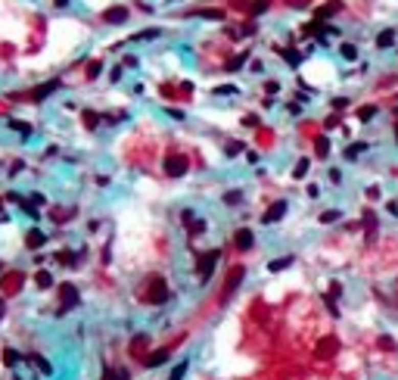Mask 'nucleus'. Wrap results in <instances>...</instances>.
<instances>
[{"label":"nucleus","mask_w":398,"mask_h":380,"mask_svg":"<svg viewBox=\"0 0 398 380\" xmlns=\"http://www.w3.org/2000/svg\"><path fill=\"white\" fill-rule=\"evenodd\" d=\"M128 19V10L125 7H109L106 13H103V22H109V25H122Z\"/></svg>","instance_id":"nucleus-11"},{"label":"nucleus","mask_w":398,"mask_h":380,"mask_svg":"<svg viewBox=\"0 0 398 380\" xmlns=\"http://www.w3.org/2000/svg\"><path fill=\"white\" fill-rule=\"evenodd\" d=\"M330 296H333V299H336V296H342V284H339V281H333V284H330Z\"/></svg>","instance_id":"nucleus-42"},{"label":"nucleus","mask_w":398,"mask_h":380,"mask_svg":"<svg viewBox=\"0 0 398 380\" xmlns=\"http://www.w3.org/2000/svg\"><path fill=\"white\" fill-rule=\"evenodd\" d=\"M81 119H84V125H87V128H97V125H100V116H97V112H91V109L84 112Z\"/></svg>","instance_id":"nucleus-31"},{"label":"nucleus","mask_w":398,"mask_h":380,"mask_svg":"<svg viewBox=\"0 0 398 380\" xmlns=\"http://www.w3.org/2000/svg\"><path fill=\"white\" fill-rule=\"evenodd\" d=\"M0 290H4V293H16V290H22V275H19V271H10L4 281H0Z\"/></svg>","instance_id":"nucleus-13"},{"label":"nucleus","mask_w":398,"mask_h":380,"mask_svg":"<svg viewBox=\"0 0 398 380\" xmlns=\"http://www.w3.org/2000/svg\"><path fill=\"white\" fill-rule=\"evenodd\" d=\"M4 312H7V299L0 296V318H4Z\"/></svg>","instance_id":"nucleus-50"},{"label":"nucleus","mask_w":398,"mask_h":380,"mask_svg":"<svg viewBox=\"0 0 398 380\" xmlns=\"http://www.w3.org/2000/svg\"><path fill=\"white\" fill-rule=\"evenodd\" d=\"M395 140H398V128H395Z\"/></svg>","instance_id":"nucleus-53"},{"label":"nucleus","mask_w":398,"mask_h":380,"mask_svg":"<svg viewBox=\"0 0 398 380\" xmlns=\"http://www.w3.org/2000/svg\"><path fill=\"white\" fill-rule=\"evenodd\" d=\"M146 349H149V336H146V333H134V340H131V355L146 358Z\"/></svg>","instance_id":"nucleus-9"},{"label":"nucleus","mask_w":398,"mask_h":380,"mask_svg":"<svg viewBox=\"0 0 398 380\" xmlns=\"http://www.w3.org/2000/svg\"><path fill=\"white\" fill-rule=\"evenodd\" d=\"M339 10H342V4L330 0V4H324V7H317V10H314V19L321 22V19H327V16H333V13H339Z\"/></svg>","instance_id":"nucleus-15"},{"label":"nucleus","mask_w":398,"mask_h":380,"mask_svg":"<svg viewBox=\"0 0 398 380\" xmlns=\"http://www.w3.org/2000/svg\"><path fill=\"white\" fill-rule=\"evenodd\" d=\"M233 246L240 249V252H246V249H252L255 246V234L249 231V227H240V231L233 234Z\"/></svg>","instance_id":"nucleus-6"},{"label":"nucleus","mask_w":398,"mask_h":380,"mask_svg":"<svg viewBox=\"0 0 398 380\" xmlns=\"http://www.w3.org/2000/svg\"><path fill=\"white\" fill-rule=\"evenodd\" d=\"M34 281H37V287H50V284H53V275H50V271H37Z\"/></svg>","instance_id":"nucleus-28"},{"label":"nucleus","mask_w":398,"mask_h":380,"mask_svg":"<svg viewBox=\"0 0 398 380\" xmlns=\"http://www.w3.org/2000/svg\"><path fill=\"white\" fill-rule=\"evenodd\" d=\"M249 4V0H233V7H246Z\"/></svg>","instance_id":"nucleus-51"},{"label":"nucleus","mask_w":398,"mask_h":380,"mask_svg":"<svg viewBox=\"0 0 398 380\" xmlns=\"http://www.w3.org/2000/svg\"><path fill=\"white\" fill-rule=\"evenodd\" d=\"M53 4H56V7H65V4H69V0H53Z\"/></svg>","instance_id":"nucleus-52"},{"label":"nucleus","mask_w":398,"mask_h":380,"mask_svg":"<svg viewBox=\"0 0 398 380\" xmlns=\"http://www.w3.org/2000/svg\"><path fill=\"white\" fill-rule=\"evenodd\" d=\"M290 265H293V256H283V259H274V262H268V271H271V275H277V271L290 268Z\"/></svg>","instance_id":"nucleus-17"},{"label":"nucleus","mask_w":398,"mask_h":380,"mask_svg":"<svg viewBox=\"0 0 398 380\" xmlns=\"http://www.w3.org/2000/svg\"><path fill=\"white\" fill-rule=\"evenodd\" d=\"M25 243H28V249H41V246L47 243V234L41 231V227H31L28 237H25Z\"/></svg>","instance_id":"nucleus-14"},{"label":"nucleus","mask_w":398,"mask_h":380,"mask_svg":"<svg viewBox=\"0 0 398 380\" xmlns=\"http://www.w3.org/2000/svg\"><path fill=\"white\" fill-rule=\"evenodd\" d=\"M240 150H243V143H240V140H233V143H227V156H236V153H240Z\"/></svg>","instance_id":"nucleus-39"},{"label":"nucleus","mask_w":398,"mask_h":380,"mask_svg":"<svg viewBox=\"0 0 398 380\" xmlns=\"http://www.w3.org/2000/svg\"><path fill=\"white\" fill-rule=\"evenodd\" d=\"M367 200H380V187H377V184L367 187Z\"/></svg>","instance_id":"nucleus-43"},{"label":"nucleus","mask_w":398,"mask_h":380,"mask_svg":"<svg viewBox=\"0 0 398 380\" xmlns=\"http://www.w3.org/2000/svg\"><path fill=\"white\" fill-rule=\"evenodd\" d=\"M59 299H62V312H65L69 306H78V287L62 284V287H59Z\"/></svg>","instance_id":"nucleus-10"},{"label":"nucleus","mask_w":398,"mask_h":380,"mask_svg":"<svg viewBox=\"0 0 398 380\" xmlns=\"http://www.w3.org/2000/svg\"><path fill=\"white\" fill-rule=\"evenodd\" d=\"M327 175H330V181H333V184H339V181H342V172H339V168H330Z\"/></svg>","instance_id":"nucleus-48"},{"label":"nucleus","mask_w":398,"mask_h":380,"mask_svg":"<svg viewBox=\"0 0 398 380\" xmlns=\"http://www.w3.org/2000/svg\"><path fill=\"white\" fill-rule=\"evenodd\" d=\"M277 53H280V56H283L286 62H293V66H299V59H302V56H299L296 50H290V47H286V50H277Z\"/></svg>","instance_id":"nucleus-29"},{"label":"nucleus","mask_w":398,"mask_h":380,"mask_svg":"<svg viewBox=\"0 0 398 380\" xmlns=\"http://www.w3.org/2000/svg\"><path fill=\"white\" fill-rule=\"evenodd\" d=\"M243 125H246V128H258V116H246Z\"/></svg>","instance_id":"nucleus-46"},{"label":"nucleus","mask_w":398,"mask_h":380,"mask_svg":"<svg viewBox=\"0 0 398 380\" xmlns=\"http://www.w3.org/2000/svg\"><path fill=\"white\" fill-rule=\"evenodd\" d=\"M240 197H243L240 190H227V194H224V203H227V206H236V203H240Z\"/></svg>","instance_id":"nucleus-34"},{"label":"nucleus","mask_w":398,"mask_h":380,"mask_svg":"<svg viewBox=\"0 0 398 380\" xmlns=\"http://www.w3.org/2000/svg\"><path fill=\"white\" fill-rule=\"evenodd\" d=\"M286 209H290V206H286V200H277V203H274V206L261 215V224H274V221H280V218L286 215Z\"/></svg>","instance_id":"nucleus-7"},{"label":"nucleus","mask_w":398,"mask_h":380,"mask_svg":"<svg viewBox=\"0 0 398 380\" xmlns=\"http://www.w3.org/2000/svg\"><path fill=\"white\" fill-rule=\"evenodd\" d=\"M100 72H103V62H100V59H94V62L87 66V78H97Z\"/></svg>","instance_id":"nucleus-36"},{"label":"nucleus","mask_w":398,"mask_h":380,"mask_svg":"<svg viewBox=\"0 0 398 380\" xmlns=\"http://www.w3.org/2000/svg\"><path fill=\"white\" fill-rule=\"evenodd\" d=\"M392 44H395V28H386V31L377 34V47H380V50H389Z\"/></svg>","instance_id":"nucleus-16"},{"label":"nucleus","mask_w":398,"mask_h":380,"mask_svg":"<svg viewBox=\"0 0 398 380\" xmlns=\"http://www.w3.org/2000/svg\"><path fill=\"white\" fill-rule=\"evenodd\" d=\"M336 352H339V336L327 333V336H321V340H317V346H314V358L327 362V358H333Z\"/></svg>","instance_id":"nucleus-4"},{"label":"nucleus","mask_w":398,"mask_h":380,"mask_svg":"<svg viewBox=\"0 0 398 380\" xmlns=\"http://www.w3.org/2000/svg\"><path fill=\"white\" fill-rule=\"evenodd\" d=\"M377 112H380L377 106H361V109H358V119H361V122H370Z\"/></svg>","instance_id":"nucleus-25"},{"label":"nucleus","mask_w":398,"mask_h":380,"mask_svg":"<svg viewBox=\"0 0 398 380\" xmlns=\"http://www.w3.org/2000/svg\"><path fill=\"white\" fill-rule=\"evenodd\" d=\"M162 168H165V175H168V178H184V175H187V168H190V162H187V156H184V153L171 150V153L165 156V162H162Z\"/></svg>","instance_id":"nucleus-3"},{"label":"nucleus","mask_w":398,"mask_h":380,"mask_svg":"<svg viewBox=\"0 0 398 380\" xmlns=\"http://www.w3.org/2000/svg\"><path fill=\"white\" fill-rule=\"evenodd\" d=\"M4 365H7V368L19 365V352H16V349H7V352H4Z\"/></svg>","instance_id":"nucleus-30"},{"label":"nucleus","mask_w":398,"mask_h":380,"mask_svg":"<svg viewBox=\"0 0 398 380\" xmlns=\"http://www.w3.org/2000/svg\"><path fill=\"white\" fill-rule=\"evenodd\" d=\"M336 125H339V116H330V119H327V122H324V128H327V131H333V128H336Z\"/></svg>","instance_id":"nucleus-47"},{"label":"nucleus","mask_w":398,"mask_h":380,"mask_svg":"<svg viewBox=\"0 0 398 380\" xmlns=\"http://www.w3.org/2000/svg\"><path fill=\"white\" fill-rule=\"evenodd\" d=\"M345 106H348V97H336L333 100V109H345Z\"/></svg>","instance_id":"nucleus-45"},{"label":"nucleus","mask_w":398,"mask_h":380,"mask_svg":"<svg viewBox=\"0 0 398 380\" xmlns=\"http://www.w3.org/2000/svg\"><path fill=\"white\" fill-rule=\"evenodd\" d=\"M193 16H199V19H215V22H221V19H224V10H196Z\"/></svg>","instance_id":"nucleus-21"},{"label":"nucleus","mask_w":398,"mask_h":380,"mask_svg":"<svg viewBox=\"0 0 398 380\" xmlns=\"http://www.w3.org/2000/svg\"><path fill=\"white\" fill-rule=\"evenodd\" d=\"M10 128H13V131H22V134H28V131H31V128H28V122H10Z\"/></svg>","instance_id":"nucleus-40"},{"label":"nucleus","mask_w":398,"mask_h":380,"mask_svg":"<svg viewBox=\"0 0 398 380\" xmlns=\"http://www.w3.org/2000/svg\"><path fill=\"white\" fill-rule=\"evenodd\" d=\"M243 278H246V268H243V265H233V268L227 271V284H224V290H221V302H227V296L243 284Z\"/></svg>","instance_id":"nucleus-5"},{"label":"nucleus","mask_w":398,"mask_h":380,"mask_svg":"<svg viewBox=\"0 0 398 380\" xmlns=\"http://www.w3.org/2000/svg\"><path fill=\"white\" fill-rule=\"evenodd\" d=\"M364 150H367V143H364V140H358V143H348V146H345V159H358V156L364 153Z\"/></svg>","instance_id":"nucleus-19"},{"label":"nucleus","mask_w":398,"mask_h":380,"mask_svg":"<svg viewBox=\"0 0 398 380\" xmlns=\"http://www.w3.org/2000/svg\"><path fill=\"white\" fill-rule=\"evenodd\" d=\"M103 380H131V377H128V371H106Z\"/></svg>","instance_id":"nucleus-33"},{"label":"nucleus","mask_w":398,"mask_h":380,"mask_svg":"<svg viewBox=\"0 0 398 380\" xmlns=\"http://www.w3.org/2000/svg\"><path fill=\"white\" fill-rule=\"evenodd\" d=\"M56 88H59V81H47V85H37L34 91H28V94H25V100H31V103H37V100H44L47 94H53Z\"/></svg>","instance_id":"nucleus-8"},{"label":"nucleus","mask_w":398,"mask_h":380,"mask_svg":"<svg viewBox=\"0 0 398 380\" xmlns=\"http://www.w3.org/2000/svg\"><path fill=\"white\" fill-rule=\"evenodd\" d=\"M187 368H190V362H187V358H184V362H178V365H174V371H171V377H168V380H184V374H187Z\"/></svg>","instance_id":"nucleus-23"},{"label":"nucleus","mask_w":398,"mask_h":380,"mask_svg":"<svg viewBox=\"0 0 398 380\" xmlns=\"http://www.w3.org/2000/svg\"><path fill=\"white\" fill-rule=\"evenodd\" d=\"M72 215H75V206H72V209H53V218H56V221H65V218H72Z\"/></svg>","instance_id":"nucleus-35"},{"label":"nucleus","mask_w":398,"mask_h":380,"mask_svg":"<svg viewBox=\"0 0 398 380\" xmlns=\"http://www.w3.org/2000/svg\"><path fill=\"white\" fill-rule=\"evenodd\" d=\"M249 10H252L255 16H258V13H264V10H268V0H255V4H252Z\"/></svg>","instance_id":"nucleus-38"},{"label":"nucleus","mask_w":398,"mask_h":380,"mask_svg":"<svg viewBox=\"0 0 398 380\" xmlns=\"http://www.w3.org/2000/svg\"><path fill=\"white\" fill-rule=\"evenodd\" d=\"M28 358H31L37 368H41V374H47V377L53 374V368H50V362H47V358H41V355H28Z\"/></svg>","instance_id":"nucleus-24"},{"label":"nucleus","mask_w":398,"mask_h":380,"mask_svg":"<svg viewBox=\"0 0 398 380\" xmlns=\"http://www.w3.org/2000/svg\"><path fill=\"white\" fill-rule=\"evenodd\" d=\"M339 53H342V59H348V62H351V59H358V47H355V44H342V47H339Z\"/></svg>","instance_id":"nucleus-26"},{"label":"nucleus","mask_w":398,"mask_h":380,"mask_svg":"<svg viewBox=\"0 0 398 380\" xmlns=\"http://www.w3.org/2000/svg\"><path fill=\"white\" fill-rule=\"evenodd\" d=\"M314 153H317V156H321V159H327V156H330V140H327L324 134H321V137H317V140H314Z\"/></svg>","instance_id":"nucleus-18"},{"label":"nucleus","mask_w":398,"mask_h":380,"mask_svg":"<svg viewBox=\"0 0 398 380\" xmlns=\"http://www.w3.org/2000/svg\"><path fill=\"white\" fill-rule=\"evenodd\" d=\"M168 355H171L168 346H165V349H156V352H149V355L143 358V365H146V368H159V365H165V362H168Z\"/></svg>","instance_id":"nucleus-12"},{"label":"nucleus","mask_w":398,"mask_h":380,"mask_svg":"<svg viewBox=\"0 0 398 380\" xmlns=\"http://www.w3.org/2000/svg\"><path fill=\"white\" fill-rule=\"evenodd\" d=\"M140 299H143V302H149V306H165V302L171 299L168 281H165L162 275H152V278H146V284H143V290H140Z\"/></svg>","instance_id":"nucleus-1"},{"label":"nucleus","mask_w":398,"mask_h":380,"mask_svg":"<svg viewBox=\"0 0 398 380\" xmlns=\"http://www.w3.org/2000/svg\"><path fill=\"white\" fill-rule=\"evenodd\" d=\"M218 259H221V249H209V252H203V256L196 259V275H199V281H203V284L215 275Z\"/></svg>","instance_id":"nucleus-2"},{"label":"nucleus","mask_w":398,"mask_h":380,"mask_svg":"<svg viewBox=\"0 0 398 380\" xmlns=\"http://www.w3.org/2000/svg\"><path fill=\"white\" fill-rule=\"evenodd\" d=\"M243 62H246V53H240V56H233V59H230V62H227V69H230V72H233V69H240V66H243Z\"/></svg>","instance_id":"nucleus-37"},{"label":"nucleus","mask_w":398,"mask_h":380,"mask_svg":"<svg viewBox=\"0 0 398 380\" xmlns=\"http://www.w3.org/2000/svg\"><path fill=\"white\" fill-rule=\"evenodd\" d=\"M324 302H327V312H330V315H333V318H339V306H336V299H333V296H330V293H327V296H324Z\"/></svg>","instance_id":"nucleus-32"},{"label":"nucleus","mask_w":398,"mask_h":380,"mask_svg":"<svg viewBox=\"0 0 398 380\" xmlns=\"http://www.w3.org/2000/svg\"><path fill=\"white\" fill-rule=\"evenodd\" d=\"M277 88H280L277 81H268V85H264V91H268V94H277Z\"/></svg>","instance_id":"nucleus-49"},{"label":"nucleus","mask_w":398,"mask_h":380,"mask_svg":"<svg viewBox=\"0 0 398 380\" xmlns=\"http://www.w3.org/2000/svg\"><path fill=\"white\" fill-rule=\"evenodd\" d=\"M377 346H380L383 352H398V343H395V340H392L389 333H383V336L377 340Z\"/></svg>","instance_id":"nucleus-20"},{"label":"nucleus","mask_w":398,"mask_h":380,"mask_svg":"<svg viewBox=\"0 0 398 380\" xmlns=\"http://www.w3.org/2000/svg\"><path fill=\"white\" fill-rule=\"evenodd\" d=\"M308 168H311V162H308V159H299V162H296V168H293V178H299V181H302V178L308 175Z\"/></svg>","instance_id":"nucleus-22"},{"label":"nucleus","mask_w":398,"mask_h":380,"mask_svg":"<svg viewBox=\"0 0 398 380\" xmlns=\"http://www.w3.org/2000/svg\"><path fill=\"white\" fill-rule=\"evenodd\" d=\"M215 94H236V88L233 85H221V88H215Z\"/></svg>","instance_id":"nucleus-44"},{"label":"nucleus","mask_w":398,"mask_h":380,"mask_svg":"<svg viewBox=\"0 0 398 380\" xmlns=\"http://www.w3.org/2000/svg\"><path fill=\"white\" fill-rule=\"evenodd\" d=\"M206 231V221H193L190 224V234H203Z\"/></svg>","instance_id":"nucleus-41"},{"label":"nucleus","mask_w":398,"mask_h":380,"mask_svg":"<svg viewBox=\"0 0 398 380\" xmlns=\"http://www.w3.org/2000/svg\"><path fill=\"white\" fill-rule=\"evenodd\" d=\"M333 221H339V209H327V212H321V224H333Z\"/></svg>","instance_id":"nucleus-27"}]
</instances>
